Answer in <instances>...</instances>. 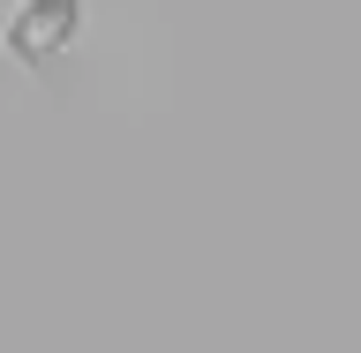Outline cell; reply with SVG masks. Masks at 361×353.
Instances as JSON below:
<instances>
[{"label": "cell", "mask_w": 361, "mask_h": 353, "mask_svg": "<svg viewBox=\"0 0 361 353\" xmlns=\"http://www.w3.org/2000/svg\"><path fill=\"white\" fill-rule=\"evenodd\" d=\"M75 38H83V0H16L8 23H0L8 61H23V68H53Z\"/></svg>", "instance_id": "cell-1"}]
</instances>
